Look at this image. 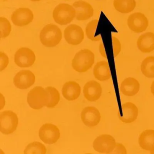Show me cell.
Returning <instances> with one entry per match:
<instances>
[{"mask_svg": "<svg viewBox=\"0 0 154 154\" xmlns=\"http://www.w3.org/2000/svg\"><path fill=\"white\" fill-rule=\"evenodd\" d=\"M40 42L46 47L52 48L57 46L62 39V32L56 25L48 24L44 27L39 35Z\"/></svg>", "mask_w": 154, "mask_h": 154, "instance_id": "obj_1", "label": "cell"}, {"mask_svg": "<svg viewBox=\"0 0 154 154\" xmlns=\"http://www.w3.org/2000/svg\"><path fill=\"white\" fill-rule=\"evenodd\" d=\"M94 53L88 49H82L76 53L72 61L73 68L78 72H85L91 68L94 63Z\"/></svg>", "mask_w": 154, "mask_h": 154, "instance_id": "obj_2", "label": "cell"}, {"mask_svg": "<svg viewBox=\"0 0 154 154\" xmlns=\"http://www.w3.org/2000/svg\"><path fill=\"white\" fill-rule=\"evenodd\" d=\"M76 11L73 6L66 3H60L53 11V17L56 23L61 26L68 25L73 20Z\"/></svg>", "mask_w": 154, "mask_h": 154, "instance_id": "obj_3", "label": "cell"}, {"mask_svg": "<svg viewBox=\"0 0 154 154\" xmlns=\"http://www.w3.org/2000/svg\"><path fill=\"white\" fill-rule=\"evenodd\" d=\"M27 100L31 108L40 109L44 106H46L49 102V94L46 89L41 86H36L29 92Z\"/></svg>", "mask_w": 154, "mask_h": 154, "instance_id": "obj_4", "label": "cell"}, {"mask_svg": "<svg viewBox=\"0 0 154 154\" xmlns=\"http://www.w3.org/2000/svg\"><path fill=\"white\" fill-rule=\"evenodd\" d=\"M18 122L17 115L12 111H5L0 113V131L3 134L9 135L14 132Z\"/></svg>", "mask_w": 154, "mask_h": 154, "instance_id": "obj_5", "label": "cell"}, {"mask_svg": "<svg viewBox=\"0 0 154 154\" xmlns=\"http://www.w3.org/2000/svg\"><path fill=\"white\" fill-rule=\"evenodd\" d=\"M39 137L45 143H55L60 137V132L57 126L52 123H45L39 129Z\"/></svg>", "mask_w": 154, "mask_h": 154, "instance_id": "obj_6", "label": "cell"}, {"mask_svg": "<svg viewBox=\"0 0 154 154\" xmlns=\"http://www.w3.org/2000/svg\"><path fill=\"white\" fill-rule=\"evenodd\" d=\"M116 145V140L111 135L103 134L94 140L93 146L95 151L100 153H111Z\"/></svg>", "mask_w": 154, "mask_h": 154, "instance_id": "obj_7", "label": "cell"}, {"mask_svg": "<svg viewBox=\"0 0 154 154\" xmlns=\"http://www.w3.org/2000/svg\"><path fill=\"white\" fill-rule=\"evenodd\" d=\"M127 24L131 30L136 33H140L146 31L149 26V21L144 14L136 12L129 16Z\"/></svg>", "mask_w": 154, "mask_h": 154, "instance_id": "obj_8", "label": "cell"}, {"mask_svg": "<svg viewBox=\"0 0 154 154\" xmlns=\"http://www.w3.org/2000/svg\"><path fill=\"white\" fill-rule=\"evenodd\" d=\"M35 60V55L34 51L28 48H20L16 52L14 57L15 63L20 67L32 66Z\"/></svg>", "mask_w": 154, "mask_h": 154, "instance_id": "obj_9", "label": "cell"}, {"mask_svg": "<svg viewBox=\"0 0 154 154\" xmlns=\"http://www.w3.org/2000/svg\"><path fill=\"white\" fill-rule=\"evenodd\" d=\"M66 41L69 45H77L84 39V33L82 29L78 25L72 24L67 27L64 31Z\"/></svg>", "mask_w": 154, "mask_h": 154, "instance_id": "obj_10", "label": "cell"}, {"mask_svg": "<svg viewBox=\"0 0 154 154\" xmlns=\"http://www.w3.org/2000/svg\"><path fill=\"white\" fill-rule=\"evenodd\" d=\"M34 15L33 11L28 8H20L13 12L11 15L12 23L17 26H28L33 21Z\"/></svg>", "mask_w": 154, "mask_h": 154, "instance_id": "obj_11", "label": "cell"}, {"mask_svg": "<svg viewBox=\"0 0 154 154\" xmlns=\"http://www.w3.org/2000/svg\"><path fill=\"white\" fill-rule=\"evenodd\" d=\"M35 76L29 70H22L17 74L13 82L17 88L25 90L31 87L35 83Z\"/></svg>", "mask_w": 154, "mask_h": 154, "instance_id": "obj_12", "label": "cell"}, {"mask_svg": "<svg viewBox=\"0 0 154 154\" xmlns=\"http://www.w3.org/2000/svg\"><path fill=\"white\" fill-rule=\"evenodd\" d=\"M81 119L84 124L86 126L95 127L100 121V113L95 107L88 106L84 108L82 111Z\"/></svg>", "mask_w": 154, "mask_h": 154, "instance_id": "obj_13", "label": "cell"}, {"mask_svg": "<svg viewBox=\"0 0 154 154\" xmlns=\"http://www.w3.org/2000/svg\"><path fill=\"white\" fill-rule=\"evenodd\" d=\"M73 7L76 11V20L84 21L93 16L94 10L91 4L82 0H79L73 4Z\"/></svg>", "mask_w": 154, "mask_h": 154, "instance_id": "obj_14", "label": "cell"}, {"mask_svg": "<svg viewBox=\"0 0 154 154\" xmlns=\"http://www.w3.org/2000/svg\"><path fill=\"white\" fill-rule=\"evenodd\" d=\"M102 89L100 84L95 81L87 82L83 89L84 97L87 100L94 102L98 100L101 96Z\"/></svg>", "mask_w": 154, "mask_h": 154, "instance_id": "obj_15", "label": "cell"}, {"mask_svg": "<svg viewBox=\"0 0 154 154\" xmlns=\"http://www.w3.org/2000/svg\"><path fill=\"white\" fill-rule=\"evenodd\" d=\"M138 115V109L134 103L126 102L122 105V113H119V119L122 122L130 123L137 119Z\"/></svg>", "mask_w": 154, "mask_h": 154, "instance_id": "obj_16", "label": "cell"}, {"mask_svg": "<svg viewBox=\"0 0 154 154\" xmlns=\"http://www.w3.org/2000/svg\"><path fill=\"white\" fill-rule=\"evenodd\" d=\"M137 46L143 53H149L154 50V33L147 32L138 38Z\"/></svg>", "mask_w": 154, "mask_h": 154, "instance_id": "obj_17", "label": "cell"}, {"mask_svg": "<svg viewBox=\"0 0 154 154\" xmlns=\"http://www.w3.org/2000/svg\"><path fill=\"white\" fill-rule=\"evenodd\" d=\"M81 92V86L74 81L66 82L64 84L62 89L63 96L68 101L76 100L80 96Z\"/></svg>", "mask_w": 154, "mask_h": 154, "instance_id": "obj_18", "label": "cell"}, {"mask_svg": "<svg viewBox=\"0 0 154 154\" xmlns=\"http://www.w3.org/2000/svg\"><path fill=\"white\" fill-rule=\"evenodd\" d=\"M140 85L137 80L133 77H128L123 80L121 84L120 90L125 96H133L138 93Z\"/></svg>", "mask_w": 154, "mask_h": 154, "instance_id": "obj_19", "label": "cell"}, {"mask_svg": "<svg viewBox=\"0 0 154 154\" xmlns=\"http://www.w3.org/2000/svg\"><path fill=\"white\" fill-rule=\"evenodd\" d=\"M140 146L144 150L154 151V130H146L140 135L138 139Z\"/></svg>", "mask_w": 154, "mask_h": 154, "instance_id": "obj_20", "label": "cell"}, {"mask_svg": "<svg viewBox=\"0 0 154 154\" xmlns=\"http://www.w3.org/2000/svg\"><path fill=\"white\" fill-rule=\"evenodd\" d=\"M93 73L95 78L99 81L103 82L110 79L111 75L108 62H98L94 68Z\"/></svg>", "mask_w": 154, "mask_h": 154, "instance_id": "obj_21", "label": "cell"}, {"mask_svg": "<svg viewBox=\"0 0 154 154\" xmlns=\"http://www.w3.org/2000/svg\"><path fill=\"white\" fill-rule=\"evenodd\" d=\"M113 7L118 12L123 14L130 13L136 7L135 0H114Z\"/></svg>", "mask_w": 154, "mask_h": 154, "instance_id": "obj_22", "label": "cell"}, {"mask_svg": "<svg viewBox=\"0 0 154 154\" xmlns=\"http://www.w3.org/2000/svg\"><path fill=\"white\" fill-rule=\"evenodd\" d=\"M140 70L146 77L154 78V56L147 57L145 58L141 63Z\"/></svg>", "mask_w": 154, "mask_h": 154, "instance_id": "obj_23", "label": "cell"}, {"mask_svg": "<svg viewBox=\"0 0 154 154\" xmlns=\"http://www.w3.org/2000/svg\"><path fill=\"white\" fill-rule=\"evenodd\" d=\"M47 149L41 142L35 141L29 144L24 150L25 154H45Z\"/></svg>", "mask_w": 154, "mask_h": 154, "instance_id": "obj_24", "label": "cell"}, {"mask_svg": "<svg viewBox=\"0 0 154 154\" xmlns=\"http://www.w3.org/2000/svg\"><path fill=\"white\" fill-rule=\"evenodd\" d=\"M98 20H94L87 24L85 28V33L87 38L92 41H99L101 40V37L100 35L95 36L96 28L98 26Z\"/></svg>", "mask_w": 154, "mask_h": 154, "instance_id": "obj_25", "label": "cell"}, {"mask_svg": "<svg viewBox=\"0 0 154 154\" xmlns=\"http://www.w3.org/2000/svg\"><path fill=\"white\" fill-rule=\"evenodd\" d=\"M49 95V102L47 104L48 108H54L58 104L60 100L59 91L54 87L48 86L45 88Z\"/></svg>", "mask_w": 154, "mask_h": 154, "instance_id": "obj_26", "label": "cell"}, {"mask_svg": "<svg viewBox=\"0 0 154 154\" xmlns=\"http://www.w3.org/2000/svg\"><path fill=\"white\" fill-rule=\"evenodd\" d=\"M11 31V26L8 19L4 17H0V36L1 38L8 37Z\"/></svg>", "mask_w": 154, "mask_h": 154, "instance_id": "obj_27", "label": "cell"}, {"mask_svg": "<svg viewBox=\"0 0 154 154\" xmlns=\"http://www.w3.org/2000/svg\"><path fill=\"white\" fill-rule=\"evenodd\" d=\"M112 43L113 45V54L114 57L118 56L122 50V45L119 39L115 36L112 35Z\"/></svg>", "mask_w": 154, "mask_h": 154, "instance_id": "obj_28", "label": "cell"}, {"mask_svg": "<svg viewBox=\"0 0 154 154\" xmlns=\"http://www.w3.org/2000/svg\"><path fill=\"white\" fill-rule=\"evenodd\" d=\"M0 71L2 72L8 66L9 63L8 57L3 52H0Z\"/></svg>", "mask_w": 154, "mask_h": 154, "instance_id": "obj_29", "label": "cell"}, {"mask_svg": "<svg viewBox=\"0 0 154 154\" xmlns=\"http://www.w3.org/2000/svg\"><path fill=\"white\" fill-rule=\"evenodd\" d=\"M127 153V149L122 144L116 143L115 148L110 154H126Z\"/></svg>", "mask_w": 154, "mask_h": 154, "instance_id": "obj_30", "label": "cell"}, {"mask_svg": "<svg viewBox=\"0 0 154 154\" xmlns=\"http://www.w3.org/2000/svg\"><path fill=\"white\" fill-rule=\"evenodd\" d=\"M99 51H100V54L103 57H104V58L107 57L104 46H103V45L102 43H101L100 44V45H99Z\"/></svg>", "mask_w": 154, "mask_h": 154, "instance_id": "obj_31", "label": "cell"}, {"mask_svg": "<svg viewBox=\"0 0 154 154\" xmlns=\"http://www.w3.org/2000/svg\"><path fill=\"white\" fill-rule=\"evenodd\" d=\"M150 90H151V93L154 96V81H153V82L152 83V84H151Z\"/></svg>", "mask_w": 154, "mask_h": 154, "instance_id": "obj_32", "label": "cell"}, {"mask_svg": "<svg viewBox=\"0 0 154 154\" xmlns=\"http://www.w3.org/2000/svg\"><path fill=\"white\" fill-rule=\"evenodd\" d=\"M31 1L34 2H39L41 0H30Z\"/></svg>", "mask_w": 154, "mask_h": 154, "instance_id": "obj_33", "label": "cell"}, {"mask_svg": "<svg viewBox=\"0 0 154 154\" xmlns=\"http://www.w3.org/2000/svg\"><path fill=\"white\" fill-rule=\"evenodd\" d=\"M150 153L151 154H154V151H150Z\"/></svg>", "mask_w": 154, "mask_h": 154, "instance_id": "obj_34", "label": "cell"}, {"mask_svg": "<svg viewBox=\"0 0 154 154\" xmlns=\"http://www.w3.org/2000/svg\"><path fill=\"white\" fill-rule=\"evenodd\" d=\"M2 1H8V0H2Z\"/></svg>", "mask_w": 154, "mask_h": 154, "instance_id": "obj_35", "label": "cell"}]
</instances>
